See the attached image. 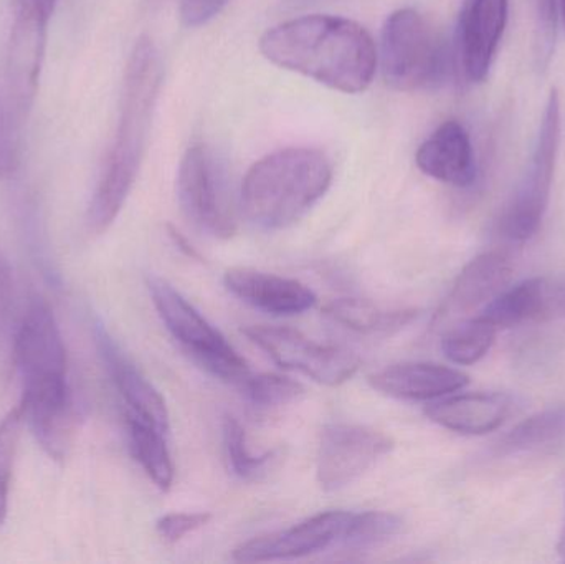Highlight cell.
Segmentation results:
<instances>
[{
	"label": "cell",
	"mask_w": 565,
	"mask_h": 564,
	"mask_svg": "<svg viewBox=\"0 0 565 564\" xmlns=\"http://www.w3.org/2000/svg\"><path fill=\"white\" fill-rule=\"evenodd\" d=\"M22 377L23 421L53 460L68 456L75 436V397L68 380L65 341L45 300H30L13 337Z\"/></svg>",
	"instance_id": "1"
},
{
	"label": "cell",
	"mask_w": 565,
	"mask_h": 564,
	"mask_svg": "<svg viewBox=\"0 0 565 564\" xmlns=\"http://www.w3.org/2000/svg\"><path fill=\"white\" fill-rule=\"evenodd\" d=\"M265 58L342 93L367 88L377 68L371 33L354 20L305 15L278 23L262 35Z\"/></svg>",
	"instance_id": "2"
},
{
	"label": "cell",
	"mask_w": 565,
	"mask_h": 564,
	"mask_svg": "<svg viewBox=\"0 0 565 564\" xmlns=\"http://www.w3.org/2000/svg\"><path fill=\"white\" fill-rule=\"evenodd\" d=\"M161 82L158 46L149 36H141L126 65L115 141L103 162L86 211V225L93 234H103L111 227L138 179Z\"/></svg>",
	"instance_id": "3"
},
{
	"label": "cell",
	"mask_w": 565,
	"mask_h": 564,
	"mask_svg": "<svg viewBox=\"0 0 565 564\" xmlns=\"http://www.w3.org/2000/svg\"><path fill=\"white\" fill-rule=\"evenodd\" d=\"M332 182V164L315 148H286L252 166L242 184L245 217L265 231L298 222Z\"/></svg>",
	"instance_id": "4"
},
{
	"label": "cell",
	"mask_w": 565,
	"mask_h": 564,
	"mask_svg": "<svg viewBox=\"0 0 565 564\" xmlns=\"http://www.w3.org/2000/svg\"><path fill=\"white\" fill-rule=\"evenodd\" d=\"M381 70L397 92H420L441 85L450 70L444 36L415 9L395 10L381 36Z\"/></svg>",
	"instance_id": "5"
},
{
	"label": "cell",
	"mask_w": 565,
	"mask_h": 564,
	"mask_svg": "<svg viewBox=\"0 0 565 564\" xmlns=\"http://www.w3.org/2000/svg\"><path fill=\"white\" fill-rule=\"evenodd\" d=\"M561 98L551 89L540 132L526 169L498 222V232L511 244H524L543 224L553 191L561 145Z\"/></svg>",
	"instance_id": "6"
},
{
	"label": "cell",
	"mask_w": 565,
	"mask_h": 564,
	"mask_svg": "<svg viewBox=\"0 0 565 564\" xmlns=\"http://www.w3.org/2000/svg\"><path fill=\"white\" fill-rule=\"evenodd\" d=\"M148 290L162 323L191 354L192 360L212 376L244 386L252 376L250 368L224 334L212 327L204 315L199 313L164 278L156 275L148 277Z\"/></svg>",
	"instance_id": "7"
},
{
	"label": "cell",
	"mask_w": 565,
	"mask_h": 564,
	"mask_svg": "<svg viewBox=\"0 0 565 564\" xmlns=\"http://www.w3.org/2000/svg\"><path fill=\"white\" fill-rule=\"evenodd\" d=\"M178 198L182 212L195 227L215 238L234 237L237 212L224 171L207 146H192L182 158Z\"/></svg>",
	"instance_id": "8"
},
{
	"label": "cell",
	"mask_w": 565,
	"mask_h": 564,
	"mask_svg": "<svg viewBox=\"0 0 565 564\" xmlns=\"http://www.w3.org/2000/svg\"><path fill=\"white\" fill-rule=\"evenodd\" d=\"M58 0H12V26L7 49L6 93L20 118L35 102L45 58L49 22Z\"/></svg>",
	"instance_id": "9"
},
{
	"label": "cell",
	"mask_w": 565,
	"mask_h": 564,
	"mask_svg": "<svg viewBox=\"0 0 565 564\" xmlns=\"http://www.w3.org/2000/svg\"><path fill=\"white\" fill-rule=\"evenodd\" d=\"M245 337L285 370L298 371L324 386H339L358 373L359 357L341 347L309 340L299 331L280 327H248Z\"/></svg>",
	"instance_id": "10"
},
{
	"label": "cell",
	"mask_w": 565,
	"mask_h": 564,
	"mask_svg": "<svg viewBox=\"0 0 565 564\" xmlns=\"http://www.w3.org/2000/svg\"><path fill=\"white\" fill-rule=\"evenodd\" d=\"M382 430L358 424H329L322 429L316 476L326 492H338L361 479L394 449Z\"/></svg>",
	"instance_id": "11"
},
{
	"label": "cell",
	"mask_w": 565,
	"mask_h": 564,
	"mask_svg": "<svg viewBox=\"0 0 565 564\" xmlns=\"http://www.w3.org/2000/svg\"><path fill=\"white\" fill-rule=\"evenodd\" d=\"M351 513L326 512L291 529L250 540L234 552L237 562H277L312 555L341 540Z\"/></svg>",
	"instance_id": "12"
},
{
	"label": "cell",
	"mask_w": 565,
	"mask_h": 564,
	"mask_svg": "<svg viewBox=\"0 0 565 564\" xmlns=\"http://www.w3.org/2000/svg\"><path fill=\"white\" fill-rule=\"evenodd\" d=\"M480 315L498 331L564 318L565 280L550 277L526 278L513 287L504 288Z\"/></svg>",
	"instance_id": "13"
},
{
	"label": "cell",
	"mask_w": 565,
	"mask_h": 564,
	"mask_svg": "<svg viewBox=\"0 0 565 564\" xmlns=\"http://www.w3.org/2000/svg\"><path fill=\"white\" fill-rule=\"evenodd\" d=\"M95 341L116 390L128 406V414L168 434L171 421H169L168 404L161 393L126 357L125 351L119 348L115 338L103 324H95Z\"/></svg>",
	"instance_id": "14"
},
{
	"label": "cell",
	"mask_w": 565,
	"mask_h": 564,
	"mask_svg": "<svg viewBox=\"0 0 565 564\" xmlns=\"http://www.w3.org/2000/svg\"><path fill=\"white\" fill-rule=\"evenodd\" d=\"M510 0H470L461 19V63L465 75L481 83L490 75L507 29Z\"/></svg>",
	"instance_id": "15"
},
{
	"label": "cell",
	"mask_w": 565,
	"mask_h": 564,
	"mask_svg": "<svg viewBox=\"0 0 565 564\" xmlns=\"http://www.w3.org/2000/svg\"><path fill=\"white\" fill-rule=\"evenodd\" d=\"M513 267L501 252H487L475 257L461 270L438 311L440 323L454 318H467L473 311L483 310L510 284Z\"/></svg>",
	"instance_id": "16"
},
{
	"label": "cell",
	"mask_w": 565,
	"mask_h": 564,
	"mask_svg": "<svg viewBox=\"0 0 565 564\" xmlns=\"http://www.w3.org/2000/svg\"><path fill=\"white\" fill-rule=\"evenodd\" d=\"M424 174L454 185L471 188L477 181L478 168L473 145L467 129L457 119H448L425 139L415 156Z\"/></svg>",
	"instance_id": "17"
},
{
	"label": "cell",
	"mask_w": 565,
	"mask_h": 564,
	"mask_svg": "<svg viewBox=\"0 0 565 564\" xmlns=\"http://www.w3.org/2000/svg\"><path fill=\"white\" fill-rule=\"evenodd\" d=\"M224 281L225 287L235 297L277 317L305 313L311 310L318 300L315 291L301 281L278 277L255 268H231L225 272Z\"/></svg>",
	"instance_id": "18"
},
{
	"label": "cell",
	"mask_w": 565,
	"mask_h": 564,
	"mask_svg": "<svg viewBox=\"0 0 565 564\" xmlns=\"http://www.w3.org/2000/svg\"><path fill=\"white\" fill-rule=\"evenodd\" d=\"M513 409V400L504 393L448 394L431 401L425 414L431 423L463 436H484L503 426Z\"/></svg>",
	"instance_id": "19"
},
{
	"label": "cell",
	"mask_w": 565,
	"mask_h": 564,
	"mask_svg": "<svg viewBox=\"0 0 565 564\" xmlns=\"http://www.w3.org/2000/svg\"><path fill=\"white\" fill-rule=\"evenodd\" d=\"M470 377L457 368L437 363H398L369 376V384L385 396L435 401L463 390Z\"/></svg>",
	"instance_id": "20"
},
{
	"label": "cell",
	"mask_w": 565,
	"mask_h": 564,
	"mask_svg": "<svg viewBox=\"0 0 565 564\" xmlns=\"http://www.w3.org/2000/svg\"><path fill=\"white\" fill-rule=\"evenodd\" d=\"M565 446V406L551 407L521 421L501 439L503 454H547Z\"/></svg>",
	"instance_id": "21"
},
{
	"label": "cell",
	"mask_w": 565,
	"mask_h": 564,
	"mask_svg": "<svg viewBox=\"0 0 565 564\" xmlns=\"http://www.w3.org/2000/svg\"><path fill=\"white\" fill-rule=\"evenodd\" d=\"M128 426L129 449L138 460L146 476L154 482L162 492H168L174 482V464L169 454L166 436L168 434L156 429L151 424L138 419L132 414H126Z\"/></svg>",
	"instance_id": "22"
},
{
	"label": "cell",
	"mask_w": 565,
	"mask_h": 564,
	"mask_svg": "<svg viewBox=\"0 0 565 564\" xmlns=\"http://www.w3.org/2000/svg\"><path fill=\"white\" fill-rule=\"evenodd\" d=\"M326 315L358 333H392L411 324L418 311L385 310L361 298H339L326 307Z\"/></svg>",
	"instance_id": "23"
},
{
	"label": "cell",
	"mask_w": 565,
	"mask_h": 564,
	"mask_svg": "<svg viewBox=\"0 0 565 564\" xmlns=\"http://www.w3.org/2000/svg\"><path fill=\"white\" fill-rule=\"evenodd\" d=\"M497 333V328L480 313L463 318L445 330L441 337V351L451 363L471 366L490 353Z\"/></svg>",
	"instance_id": "24"
},
{
	"label": "cell",
	"mask_w": 565,
	"mask_h": 564,
	"mask_svg": "<svg viewBox=\"0 0 565 564\" xmlns=\"http://www.w3.org/2000/svg\"><path fill=\"white\" fill-rule=\"evenodd\" d=\"M404 520L395 513L365 512L351 513L348 525L342 532V546L355 552H364L384 545L402 532Z\"/></svg>",
	"instance_id": "25"
},
{
	"label": "cell",
	"mask_w": 565,
	"mask_h": 564,
	"mask_svg": "<svg viewBox=\"0 0 565 564\" xmlns=\"http://www.w3.org/2000/svg\"><path fill=\"white\" fill-rule=\"evenodd\" d=\"M242 387L248 401L258 409L286 406L305 396V387L301 383L280 374L264 373L250 376Z\"/></svg>",
	"instance_id": "26"
},
{
	"label": "cell",
	"mask_w": 565,
	"mask_h": 564,
	"mask_svg": "<svg viewBox=\"0 0 565 564\" xmlns=\"http://www.w3.org/2000/svg\"><path fill=\"white\" fill-rule=\"evenodd\" d=\"M222 430H224L225 450H227L234 472L241 479L257 480L265 472V467L274 459L275 453L254 456L248 449L247 434H245L244 427L234 417H225Z\"/></svg>",
	"instance_id": "27"
},
{
	"label": "cell",
	"mask_w": 565,
	"mask_h": 564,
	"mask_svg": "<svg viewBox=\"0 0 565 564\" xmlns=\"http://www.w3.org/2000/svg\"><path fill=\"white\" fill-rule=\"evenodd\" d=\"M22 424L23 414L20 406L9 411L0 423V526L6 523L9 513L10 483Z\"/></svg>",
	"instance_id": "28"
},
{
	"label": "cell",
	"mask_w": 565,
	"mask_h": 564,
	"mask_svg": "<svg viewBox=\"0 0 565 564\" xmlns=\"http://www.w3.org/2000/svg\"><path fill=\"white\" fill-rule=\"evenodd\" d=\"M20 118L6 92H0V179L15 174L20 164Z\"/></svg>",
	"instance_id": "29"
},
{
	"label": "cell",
	"mask_w": 565,
	"mask_h": 564,
	"mask_svg": "<svg viewBox=\"0 0 565 564\" xmlns=\"http://www.w3.org/2000/svg\"><path fill=\"white\" fill-rule=\"evenodd\" d=\"M536 15V58L540 66L550 65L556 45L559 0H533Z\"/></svg>",
	"instance_id": "30"
},
{
	"label": "cell",
	"mask_w": 565,
	"mask_h": 564,
	"mask_svg": "<svg viewBox=\"0 0 565 564\" xmlns=\"http://www.w3.org/2000/svg\"><path fill=\"white\" fill-rule=\"evenodd\" d=\"M13 311H15V284H13L12 267L0 252V353L9 344L10 337H15Z\"/></svg>",
	"instance_id": "31"
},
{
	"label": "cell",
	"mask_w": 565,
	"mask_h": 564,
	"mask_svg": "<svg viewBox=\"0 0 565 564\" xmlns=\"http://www.w3.org/2000/svg\"><path fill=\"white\" fill-rule=\"evenodd\" d=\"M211 519V513H169L158 520L156 530L164 542L178 543L189 533L207 525Z\"/></svg>",
	"instance_id": "32"
},
{
	"label": "cell",
	"mask_w": 565,
	"mask_h": 564,
	"mask_svg": "<svg viewBox=\"0 0 565 564\" xmlns=\"http://www.w3.org/2000/svg\"><path fill=\"white\" fill-rule=\"evenodd\" d=\"M227 3L228 0H182V22L188 26L205 25L218 15Z\"/></svg>",
	"instance_id": "33"
},
{
	"label": "cell",
	"mask_w": 565,
	"mask_h": 564,
	"mask_svg": "<svg viewBox=\"0 0 565 564\" xmlns=\"http://www.w3.org/2000/svg\"><path fill=\"white\" fill-rule=\"evenodd\" d=\"M559 13L561 20H563V25L565 30V0H559Z\"/></svg>",
	"instance_id": "34"
},
{
	"label": "cell",
	"mask_w": 565,
	"mask_h": 564,
	"mask_svg": "<svg viewBox=\"0 0 565 564\" xmlns=\"http://www.w3.org/2000/svg\"><path fill=\"white\" fill-rule=\"evenodd\" d=\"M146 3H148L149 7H156L161 6L162 2H166V0H145Z\"/></svg>",
	"instance_id": "35"
},
{
	"label": "cell",
	"mask_w": 565,
	"mask_h": 564,
	"mask_svg": "<svg viewBox=\"0 0 565 564\" xmlns=\"http://www.w3.org/2000/svg\"><path fill=\"white\" fill-rule=\"evenodd\" d=\"M559 553H561V556H563V560H565V539H561Z\"/></svg>",
	"instance_id": "36"
},
{
	"label": "cell",
	"mask_w": 565,
	"mask_h": 564,
	"mask_svg": "<svg viewBox=\"0 0 565 564\" xmlns=\"http://www.w3.org/2000/svg\"><path fill=\"white\" fill-rule=\"evenodd\" d=\"M561 539H565V525H564L563 535H561Z\"/></svg>",
	"instance_id": "37"
}]
</instances>
